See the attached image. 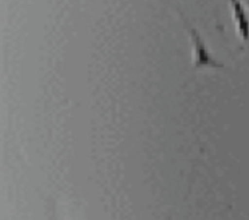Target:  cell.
<instances>
[{
  "label": "cell",
  "mask_w": 249,
  "mask_h": 220,
  "mask_svg": "<svg viewBox=\"0 0 249 220\" xmlns=\"http://www.w3.org/2000/svg\"><path fill=\"white\" fill-rule=\"evenodd\" d=\"M186 29L189 32L192 45H193V68L195 70L203 69V68H212V69H222L225 68V65L215 59L207 47L204 44V41L201 39L200 35L197 33L196 29L192 25L187 23V20L184 19Z\"/></svg>",
  "instance_id": "obj_1"
},
{
  "label": "cell",
  "mask_w": 249,
  "mask_h": 220,
  "mask_svg": "<svg viewBox=\"0 0 249 220\" xmlns=\"http://www.w3.org/2000/svg\"><path fill=\"white\" fill-rule=\"evenodd\" d=\"M230 3L238 34L242 40L247 41L249 39V17L245 8L240 0H230Z\"/></svg>",
  "instance_id": "obj_2"
},
{
  "label": "cell",
  "mask_w": 249,
  "mask_h": 220,
  "mask_svg": "<svg viewBox=\"0 0 249 220\" xmlns=\"http://www.w3.org/2000/svg\"><path fill=\"white\" fill-rule=\"evenodd\" d=\"M246 3L249 5V0H246Z\"/></svg>",
  "instance_id": "obj_3"
}]
</instances>
